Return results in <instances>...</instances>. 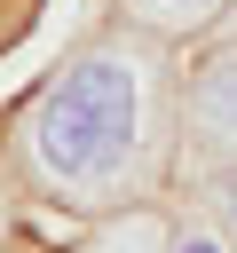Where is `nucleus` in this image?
Masks as SVG:
<instances>
[{
    "instance_id": "3",
    "label": "nucleus",
    "mask_w": 237,
    "mask_h": 253,
    "mask_svg": "<svg viewBox=\"0 0 237 253\" xmlns=\"http://www.w3.org/2000/svg\"><path fill=\"white\" fill-rule=\"evenodd\" d=\"M166 237H174V206L150 198V206H118V213L79 221L71 253H166Z\"/></svg>"
},
{
    "instance_id": "8",
    "label": "nucleus",
    "mask_w": 237,
    "mask_h": 253,
    "mask_svg": "<svg viewBox=\"0 0 237 253\" xmlns=\"http://www.w3.org/2000/svg\"><path fill=\"white\" fill-rule=\"evenodd\" d=\"M32 198H24V182L8 174V158H0V229H16V213H24Z\"/></svg>"
},
{
    "instance_id": "9",
    "label": "nucleus",
    "mask_w": 237,
    "mask_h": 253,
    "mask_svg": "<svg viewBox=\"0 0 237 253\" xmlns=\"http://www.w3.org/2000/svg\"><path fill=\"white\" fill-rule=\"evenodd\" d=\"M0 253H55V245H40V237H24V229H0Z\"/></svg>"
},
{
    "instance_id": "2",
    "label": "nucleus",
    "mask_w": 237,
    "mask_h": 253,
    "mask_svg": "<svg viewBox=\"0 0 237 253\" xmlns=\"http://www.w3.org/2000/svg\"><path fill=\"white\" fill-rule=\"evenodd\" d=\"M237 166V16L198 32L182 47V158H174V198Z\"/></svg>"
},
{
    "instance_id": "4",
    "label": "nucleus",
    "mask_w": 237,
    "mask_h": 253,
    "mask_svg": "<svg viewBox=\"0 0 237 253\" xmlns=\"http://www.w3.org/2000/svg\"><path fill=\"white\" fill-rule=\"evenodd\" d=\"M118 16H134V24H150V32H166V40H198V32H213L221 16H237V0H118Z\"/></svg>"
},
{
    "instance_id": "7",
    "label": "nucleus",
    "mask_w": 237,
    "mask_h": 253,
    "mask_svg": "<svg viewBox=\"0 0 237 253\" xmlns=\"http://www.w3.org/2000/svg\"><path fill=\"white\" fill-rule=\"evenodd\" d=\"M182 198H198V206L237 237V166H229V174H213V182H198V190H182Z\"/></svg>"
},
{
    "instance_id": "6",
    "label": "nucleus",
    "mask_w": 237,
    "mask_h": 253,
    "mask_svg": "<svg viewBox=\"0 0 237 253\" xmlns=\"http://www.w3.org/2000/svg\"><path fill=\"white\" fill-rule=\"evenodd\" d=\"M47 8H55V0H0V63H16V55L32 47V32L47 24Z\"/></svg>"
},
{
    "instance_id": "5",
    "label": "nucleus",
    "mask_w": 237,
    "mask_h": 253,
    "mask_svg": "<svg viewBox=\"0 0 237 253\" xmlns=\"http://www.w3.org/2000/svg\"><path fill=\"white\" fill-rule=\"evenodd\" d=\"M166 253H237V245H229V229L190 198V206H174V237H166Z\"/></svg>"
},
{
    "instance_id": "1",
    "label": "nucleus",
    "mask_w": 237,
    "mask_h": 253,
    "mask_svg": "<svg viewBox=\"0 0 237 253\" xmlns=\"http://www.w3.org/2000/svg\"><path fill=\"white\" fill-rule=\"evenodd\" d=\"M0 158L24 182V198L63 213V221H95L118 206L174 198L182 40L111 8L0 119Z\"/></svg>"
}]
</instances>
